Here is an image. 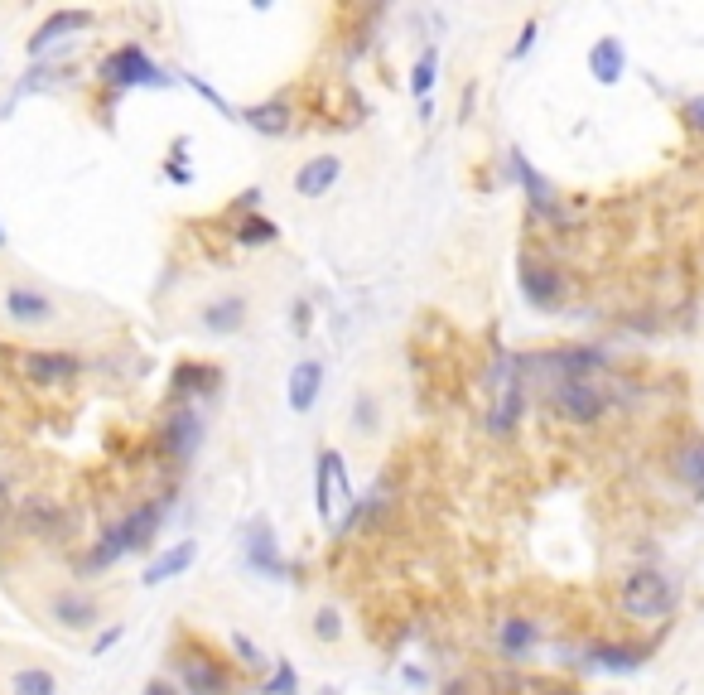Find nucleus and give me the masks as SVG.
<instances>
[{
    "instance_id": "1",
    "label": "nucleus",
    "mask_w": 704,
    "mask_h": 695,
    "mask_svg": "<svg viewBox=\"0 0 704 695\" xmlns=\"http://www.w3.org/2000/svg\"><path fill=\"white\" fill-rule=\"evenodd\" d=\"M618 604H623V613L627 618H637V623L671 618V609H676V584L666 580L661 570H637V575H627L623 580Z\"/></svg>"
},
{
    "instance_id": "2",
    "label": "nucleus",
    "mask_w": 704,
    "mask_h": 695,
    "mask_svg": "<svg viewBox=\"0 0 704 695\" xmlns=\"http://www.w3.org/2000/svg\"><path fill=\"white\" fill-rule=\"evenodd\" d=\"M155 527H160V507H155V502H145V507H136L131 517H121V522L102 536V546L87 556V565H92V570H102V565H111V560H121V556H131V551H140V546H150Z\"/></svg>"
},
{
    "instance_id": "3",
    "label": "nucleus",
    "mask_w": 704,
    "mask_h": 695,
    "mask_svg": "<svg viewBox=\"0 0 704 695\" xmlns=\"http://www.w3.org/2000/svg\"><path fill=\"white\" fill-rule=\"evenodd\" d=\"M338 493H343V502L352 507L348 464H343V454H338V449H319V464H314V512H319V522H328V527H333Z\"/></svg>"
},
{
    "instance_id": "4",
    "label": "nucleus",
    "mask_w": 704,
    "mask_h": 695,
    "mask_svg": "<svg viewBox=\"0 0 704 695\" xmlns=\"http://www.w3.org/2000/svg\"><path fill=\"white\" fill-rule=\"evenodd\" d=\"M102 83L126 92V87H169V78H164V68H155V63L145 58L140 44H126V49H116V54L102 63Z\"/></svg>"
},
{
    "instance_id": "5",
    "label": "nucleus",
    "mask_w": 704,
    "mask_h": 695,
    "mask_svg": "<svg viewBox=\"0 0 704 695\" xmlns=\"http://www.w3.org/2000/svg\"><path fill=\"white\" fill-rule=\"evenodd\" d=\"M242 556H246V565H251L256 575H266V580H285V575H290V565H285V556H280V541H275V531H271L266 517L246 522Z\"/></svg>"
},
{
    "instance_id": "6",
    "label": "nucleus",
    "mask_w": 704,
    "mask_h": 695,
    "mask_svg": "<svg viewBox=\"0 0 704 695\" xmlns=\"http://www.w3.org/2000/svg\"><path fill=\"white\" fill-rule=\"evenodd\" d=\"M550 401H555V411L569 416L574 425H594L603 411H608V396L598 387L594 377L589 382H560V387H550Z\"/></svg>"
},
{
    "instance_id": "7",
    "label": "nucleus",
    "mask_w": 704,
    "mask_h": 695,
    "mask_svg": "<svg viewBox=\"0 0 704 695\" xmlns=\"http://www.w3.org/2000/svg\"><path fill=\"white\" fill-rule=\"evenodd\" d=\"M44 613L54 618L58 628H68V633H87V628L102 623V604H97L92 594H82V589H58V594H49Z\"/></svg>"
},
{
    "instance_id": "8",
    "label": "nucleus",
    "mask_w": 704,
    "mask_h": 695,
    "mask_svg": "<svg viewBox=\"0 0 704 695\" xmlns=\"http://www.w3.org/2000/svg\"><path fill=\"white\" fill-rule=\"evenodd\" d=\"M5 319L10 324H20V329H44V324H54V300L44 295V290H34V285H10L5 290Z\"/></svg>"
},
{
    "instance_id": "9",
    "label": "nucleus",
    "mask_w": 704,
    "mask_h": 695,
    "mask_svg": "<svg viewBox=\"0 0 704 695\" xmlns=\"http://www.w3.org/2000/svg\"><path fill=\"white\" fill-rule=\"evenodd\" d=\"M507 174H512L521 189H526V198H531V208H536V213H545V218H565V208H560V194H555V184H550V179H541V174L531 169V160H526L521 150H507Z\"/></svg>"
},
{
    "instance_id": "10",
    "label": "nucleus",
    "mask_w": 704,
    "mask_h": 695,
    "mask_svg": "<svg viewBox=\"0 0 704 695\" xmlns=\"http://www.w3.org/2000/svg\"><path fill=\"white\" fill-rule=\"evenodd\" d=\"M536 642H541V623L536 618H526V613H502L497 618V652L507 662H526L536 652Z\"/></svg>"
},
{
    "instance_id": "11",
    "label": "nucleus",
    "mask_w": 704,
    "mask_h": 695,
    "mask_svg": "<svg viewBox=\"0 0 704 695\" xmlns=\"http://www.w3.org/2000/svg\"><path fill=\"white\" fill-rule=\"evenodd\" d=\"M521 295L536 309H560L565 305V276L541 261H521Z\"/></svg>"
},
{
    "instance_id": "12",
    "label": "nucleus",
    "mask_w": 704,
    "mask_h": 695,
    "mask_svg": "<svg viewBox=\"0 0 704 695\" xmlns=\"http://www.w3.org/2000/svg\"><path fill=\"white\" fill-rule=\"evenodd\" d=\"M82 372V362L73 353H44V348H34L25 353V377L34 387H63V382H73Z\"/></svg>"
},
{
    "instance_id": "13",
    "label": "nucleus",
    "mask_w": 704,
    "mask_h": 695,
    "mask_svg": "<svg viewBox=\"0 0 704 695\" xmlns=\"http://www.w3.org/2000/svg\"><path fill=\"white\" fill-rule=\"evenodd\" d=\"M179 681H184V695H227V671L208 652L179 657Z\"/></svg>"
},
{
    "instance_id": "14",
    "label": "nucleus",
    "mask_w": 704,
    "mask_h": 695,
    "mask_svg": "<svg viewBox=\"0 0 704 695\" xmlns=\"http://www.w3.org/2000/svg\"><path fill=\"white\" fill-rule=\"evenodd\" d=\"M319 387H324V362H314V358L295 362V372H290V382H285L290 411H295V416H309L314 401H319Z\"/></svg>"
},
{
    "instance_id": "15",
    "label": "nucleus",
    "mask_w": 704,
    "mask_h": 695,
    "mask_svg": "<svg viewBox=\"0 0 704 695\" xmlns=\"http://www.w3.org/2000/svg\"><path fill=\"white\" fill-rule=\"evenodd\" d=\"M82 29H92V15L87 10H54L44 25L34 29V39H29V54H49L54 44H63V34H82Z\"/></svg>"
},
{
    "instance_id": "16",
    "label": "nucleus",
    "mask_w": 704,
    "mask_h": 695,
    "mask_svg": "<svg viewBox=\"0 0 704 695\" xmlns=\"http://www.w3.org/2000/svg\"><path fill=\"white\" fill-rule=\"evenodd\" d=\"M246 314H251L246 295H222V300H213L208 309H198V324H203L208 334L227 338V334H242L246 329Z\"/></svg>"
},
{
    "instance_id": "17",
    "label": "nucleus",
    "mask_w": 704,
    "mask_h": 695,
    "mask_svg": "<svg viewBox=\"0 0 704 695\" xmlns=\"http://www.w3.org/2000/svg\"><path fill=\"white\" fill-rule=\"evenodd\" d=\"M338 179H343V160H338V155H314V160H304V165H299L295 194L299 198H324Z\"/></svg>"
},
{
    "instance_id": "18",
    "label": "nucleus",
    "mask_w": 704,
    "mask_h": 695,
    "mask_svg": "<svg viewBox=\"0 0 704 695\" xmlns=\"http://www.w3.org/2000/svg\"><path fill=\"white\" fill-rule=\"evenodd\" d=\"M589 73H594L603 87L623 83V73H627V49H623V39H598L594 49H589Z\"/></svg>"
},
{
    "instance_id": "19",
    "label": "nucleus",
    "mask_w": 704,
    "mask_h": 695,
    "mask_svg": "<svg viewBox=\"0 0 704 695\" xmlns=\"http://www.w3.org/2000/svg\"><path fill=\"white\" fill-rule=\"evenodd\" d=\"M193 560H198V541H179V546H169V551H160V556L145 565V584H164L174 580V575H184Z\"/></svg>"
},
{
    "instance_id": "20",
    "label": "nucleus",
    "mask_w": 704,
    "mask_h": 695,
    "mask_svg": "<svg viewBox=\"0 0 704 695\" xmlns=\"http://www.w3.org/2000/svg\"><path fill=\"white\" fill-rule=\"evenodd\" d=\"M237 121H242V126H251V131H261V136H285V131H290V102L280 97V102L246 107V112H237Z\"/></svg>"
},
{
    "instance_id": "21",
    "label": "nucleus",
    "mask_w": 704,
    "mask_h": 695,
    "mask_svg": "<svg viewBox=\"0 0 704 695\" xmlns=\"http://www.w3.org/2000/svg\"><path fill=\"white\" fill-rule=\"evenodd\" d=\"M647 662V647H589L584 667L589 671H637Z\"/></svg>"
},
{
    "instance_id": "22",
    "label": "nucleus",
    "mask_w": 704,
    "mask_h": 695,
    "mask_svg": "<svg viewBox=\"0 0 704 695\" xmlns=\"http://www.w3.org/2000/svg\"><path fill=\"white\" fill-rule=\"evenodd\" d=\"M198 440H203V425H198V411H179V416H169V425H164V445L174 449L179 459H189Z\"/></svg>"
},
{
    "instance_id": "23",
    "label": "nucleus",
    "mask_w": 704,
    "mask_h": 695,
    "mask_svg": "<svg viewBox=\"0 0 704 695\" xmlns=\"http://www.w3.org/2000/svg\"><path fill=\"white\" fill-rule=\"evenodd\" d=\"M10 695H58V676L49 667H15L5 681Z\"/></svg>"
},
{
    "instance_id": "24",
    "label": "nucleus",
    "mask_w": 704,
    "mask_h": 695,
    "mask_svg": "<svg viewBox=\"0 0 704 695\" xmlns=\"http://www.w3.org/2000/svg\"><path fill=\"white\" fill-rule=\"evenodd\" d=\"M671 464H676V473L695 488V493H704V435H690V440L671 454Z\"/></svg>"
},
{
    "instance_id": "25",
    "label": "nucleus",
    "mask_w": 704,
    "mask_h": 695,
    "mask_svg": "<svg viewBox=\"0 0 704 695\" xmlns=\"http://www.w3.org/2000/svg\"><path fill=\"white\" fill-rule=\"evenodd\" d=\"M521 382H507V391H502V401H497V411L488 416V430L492 435H512L516 420H521Z\"/></svg>"
},
{
    "instance_id": "26",
    "label": "nucleus",
    "mask_w": 704,
    "mask_h": 695,
    "mask_svg": "<svg viewBox=\"0 0 704 695\" xmlns=\"http://www.w3.org/2000/svg\"><path fill=\"white\" fill-rule=\"evenodd\" d=\"M348 416H352V425H357V435H377V425H381L377 391H357V396H352V406H348Z\"/></svg>"
},
{
    "instance_id": "27",
    "label": "nucleus",
    "mask_w": 704,
    "mask_h": 695,
    "mask_svg": "<svg viewBox=\"0 0 704 695\" xmlns=\"http://www.w3.org/2000/svg\"><path fill=\"white\" fill-rule=\"evenodd\" d=\"M275 237H280V227H275L271 218H256V213H251V218L237 223V242H242V247H271Z\"/></svg>"
},
{
    "instance_id": "28",
    "label": "nucleus",
    "mask_w": 704,
    "mask_h": 695,
    "mask_svg": "<svg viewBox=\"0 0 704 695\" xmlns=\"http://www.w3.org/2000/svg\"><path fill=\"white\" fill-rule=\"evenodd\" d=\"M434 73H439V49H425V54H420V63H415V73H410V92H415V97H420V102H425V97H430V87H434Z\"/></svg>"
},
{
    "instance_id": "29",
    "label": "nucleus",
    "mask_w": 704,
    "mask_h": 695,
    "mask_svg": "<svg viewBox=\"0 0 704 695\" xmlns=\"http://www.w3.org/2000/svg\"><path fill=\"white\" fill-rule=\"evenodd\" d=\"M314 638H319V642H338V638H343V613H338V609H319V613H314Z\"/></svg>"
},
{
    "instance_id": "30",
    "label": "nucleus",
    "mask_w": 704,
    "mask_h": 695,
    "mask_svg": "<svg viewBox=\"0 0 704 695\" xmlns=\"http://www.w3.org/2000/svg\"><path fill=\"white\" fill-rule=\"evenodd\" d=\"M266 695H299V681H295V667L280 657L275 662V676H271V686H266Z\"/></svg>"
},
{
    "instance_id": "31",
    "label": "nucleus",
    "mask_w": 704,
    "mask_h": 695,
    "mask_svg": "<svg viewBox=\"0 0 704 695\" xmlns=\"http://www.w3.org/2000/svg\"><path fill=\"white\" fill-rule=\"evenodd\" d=\"M232 647H237V657H242V667H251V671H261V667H266V657H261V647H256V642L246 638V633H237V638H232Z\"/></svg>"
},
{
    "instance_id": "32",
    "label": "nucleus",
    "mask_w": 704,
    "mask_h": 695,
    "mask_svg": "<svg viewBox=\"0 0 704 695\" xmlns=\"http://www.w3.org/2000/svg\"><path fill=\"white\" fill-rule=\"evenodd\" d=\"M536 29H541V25H536V20H526V25H521V34H516V44H512V49H507V58H512V63H516V58H526V54H531V44H536Z\"/></svg>"
},
{
    "instance_id": "33",
    "label": "nucleus",
    "mask_w": 704,
    "mask_h": 695,
    "mask_svg": "<svg viewBox=\"0 0 704 695\" xmlns=\"http://www.w3.org/2000/svg\"><path fill=\"white\" fill-rule=\"evenodd\" d=\"M121 633H126V628H121V623H111L107 633H102V638H97V647H92V657H102V652H107L111 642H121Z\"/></svg>"
},
{
    "instance_id": "34",
    "label": "nucleus",
    "mask_w": 704,
    "mask_h": 695,
    "mask_svg": "<svg viewBox=\"0 0 704 695\" xmlns=\"http://www.w3.org/2000/svg\"><path fill=\"white\" fill-rule=\"evenodd\" d=\"M685 116H690L695 131H704V97H690V102H685Z\"/></svg>"
},
{
    "instance_id": "35",
    "label": "nucleus",
    "mask_w": 704,
    "mask_h": 695,
    "mask_svg": "<svg viewBox=\"0 0 704 695\" xmlns=\"http://www.w3.org/2000/svg\"><path fill=\"white\" fill-rule=\"evenodd\" d=\"M140 695H179V691H174L169 681H150V686H145V691H140Z\"/></svg>"
},
{
    "instance_id": "36",
    "label": "nucleus",
    "mask_w": 704,
    "mask_h": 695,
    "mask_svg": "<svg viewBox=\"0 0 704 695\" xmlns=\"http://www.w3.org/2000/svg\"><path fill=\"white\" fill-rule=\"evenodd\" d=\"M0 512H10V483L0 478Z\"/></svg>"
},
{
    "instance_id": "37",
    "label": "nucleus",
    "mask_w": 704,
    "mask_h": 695,
    "mask_svg": "<svg viewBox=\"0 0 704 695\" xmlns=\"http://www.w3.org/2000/svg\"><path fill=\"white\" fill-rule=\"evenodd\" d=\"M0 247H5V227H0Z\"/></svg>"
},
{
    "instance_id": "38",
    "label": "nucleus",
    "mask_w": 704,
    "mask_h": 695,
    "mask_svg": "<svg viewBox=\"0 0 704 695\" xmlns=\"http://www.w3.org/2000/svg\"><path fill=\"white\" fill-rule=\"evenodd\" d=\"M324 695H338V691H324Z\"/></svg>"
}]
</instances>
